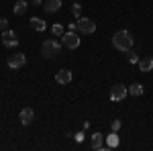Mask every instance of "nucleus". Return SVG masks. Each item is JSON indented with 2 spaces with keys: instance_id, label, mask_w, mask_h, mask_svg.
Returning a JSON list of instances; mask_svg holds the SVG:
<instances>
[{
  "instance_id": "7ed1b4c3",
  "label": "nucleus",
  "mask_w": 153,
  "mask_h": 151,
  "mask_svg": "<svg viewBox=\"0 0 153 151\" xmlns=\"http://www.w3.org/2000/svg\"><path fill=\"white\" fill-rule=\"evenodd\" d=\"M61 45L68 47V49H76V47H80V37L74 31H68V33L61 35Z\"/></svg>"
},
{
  "instance_id": "9d476101",
  "label": "nucleus",
  "mask_w": 153,
  "mask_h": 151,
  "mask_svg": "<svg viewBox=\"0 0 153 151\" xmlns=\"http://www.w3.org/2000/svg\"><path fill=\"white\" fill-rule=\"evenodd\" d=\"M55 82H57V84H61V86L70 84V82H71V71L70 70H59L57 74H55Z\"/></svg>"
},
{
  "instance_id": "f03ea898",
  "label": "nucleus",
  "mask_w": 153,
  "mask_h": 151,
  "mask_svg": "<svg viewBox=\"0 0 153 151\" xmlns=\"http://www.w3.org/2000/svg\"><path fill=\"white\" fill-rule=\"evenodd\" d=\"M59 53H61V43L53 41V39L43 41V45H41V55H43V57L53 59V57H57Z\"/></svg>"
},
{
  "instance_id": "f8f14e48",
  "label": "nucleus",
  "mask_w": 153,
  "mask_h": 151,
  "mask_svg": "<svg viewBox=\"0 0 153 151\" xmlns=\"http://www.w3.org/2000/svg\"><path fill=\"white\" fill-rule=\"evenodd\" d=\"M139 70L141 71H151L153 70V57H141L139 59Z\"/></svg>"
},
{
  "instance_id": "f257e3e1",
  "label": "nucleus",
  "mask_w": 153,
  "mask_h": 151,
  "mask_svg": "<svg viewBox=\"0 0 153 151\" xmlns=\"http://www.w3.org/2000/svg\"><path fill=\"white\" fill-rule=\"evenodd\" d=\"M112 45L117 47L118 51H129L131 47H133V35H131L129 31L120 29V31H117L112 35Z\"/></svg>"
},
{
  "instance_id": "0eeeda50",
  "label": "nucleus",
  "mask_w": 153,
  "mask_h": 151,
  "mask_svg": "<svg viewBox=\"0 0 153 151\" xmlns=\"http://www.w3.org/2000/svg\"><path fill=\"white\" fill-rule=\"evenodd\" d=\"M2 43H4V47H16V45H19L16 33H14V31H10V29L2 31Z\"/></svg>"
},
{
  "instance_id": "5701e85b",
  "label": "nucleus",
  "mask_w": 153,
  "mask_h": 151,
  "mask_svg": "<svg viewBox=\"0 0 153 151\" xmlns=\"http://www.w3.org/2000/svg\"><path fill=\"white\" fill-rule=\"evenodd\" d=\"M33 4H43V0H33Z\"/></svg>"
},
{
  "instance_id": "dca6fc26",
  "label": "nucleus",
  "mask_w": 153,
  "mask_h": 151,
  "mask_svg": "<svg viewBox=\"0 0 153 151\" xmlns=\"http://www.w3.org/2000/svg\"><path fill=\"white\" fill-rule=\"evenodd\" d=\"M129 94L131 96H141L143 94V86L141 84H133V86H129Z\"/></svg>"
},
{
  "instance_id": "20e7f679",
  "label": "nucleus",
  "mask_w": 153,
  "mask_h": 151,
  "mask_svg": "<svg viewBox=\"0 0 153 151\" xmlns=\"http://www.w3.org/2000/svg\"><path fill=\"white\" fill-rule=\"evenodd\" d=\"M127 94H129V88H127V86H123V84H114V86L110 88V100L120 102V100L127 98Z\"/></svg>"
},
{
  "instance_id": "1a4fd4ad",
  "label": "nucleus",
  "mask_w": 153,
  "mask_h": 151,
  "mask_svg": "<svg viewBox=\"0 0 153 151\" xmlns=\"http://www.w3.org/2000/svg\"><path fill=\"white\" fill-rule=\"evenodd\" d=\"M19 118H21V123L27 127V125H31V123L35 121V110H33V108H23L21 115H19Z\"/></svg>"
},
{
  "instance_id": "6ab92c4d",
  "label": "nucleus",
  "mask_w": 153,
  "mask_h": 151,
  "mask_svg": "<svg viewBox=\"0 0 153 151\" xmlns=\"http://www.w3.org/2000/svg\"><path fill=\"white\" fill-rule=\"evenodd\" d=\"M127 53H129V61H131V63H137V53H135V51H131V49L127 51Z\"/></svg>"
},
{
  "instance_id": "9b49d317",
  "label": "nucleus",
  "mask_w": 153,
  "mask_h": 151,
  "mask_svg": "<svg viewBox=\"0 0 153 151\" xmlns=\"http://www.w3.org/2000/svg\"><path fill=\"white\" fill-rule=\"evenodd\" d=\"M61 8V0H43V10L45 12H57Z\"/></svg>"
},
{
  "instance_id": "423d86ee",
  "label": "nucleus",
  "mask_w": 153,
  "mask_h": 151,
  "mask_svg": "<svg viewBox=\"0 0 153 151\" xmlns=\"http://www.w3.org/2000/svg\"><path fill=\"white\" fill-rule=\"evenodd\" d=\"M25 63H27V55L25 53H12L10 57H8V68H12V70L23 68Z\"/></svg>"
},
{
  "instance_id": "6e6552de",
  "label": "nucleus",
  "mask_w": 153,
  "mask_h": 151,
  "mask_svg": "<svg viewBox=\"0 0 153 151\" xmlns=\"http://www.w3.org/2000/svg\"><path fill=\"white\" fill-rule=\"evenodd\" d=\"M92 149H94V151H104V149H110L108 145H104V137H102V133H98V131H96L94 135H92Z\"/></svg>"
},
{
  "instance_id": "f3484780",
  "label": "nucleus",
  "mask_w": 153,
  "mask_h": 151,
  "mask_svg": "<svg viewBox=\"0 0 153 151\" xmlns=\"http://www.w3.org/2000/svg\"><path fill=\"white\" fill-rule=\"evenodd\" d=\"M71 12H74L76 19H82V4H80V2H74V4H71Z\"/></svg>"
},
{
  "instance_id": "39448f33",
  "label": "nucleus",
  "mask_w": 153,
  "mask_h": 151,
  "mask_svg": "<svg viewBox=\"0 0 153 151\" xmlns=\"http://www.w3.org/2000/svg\"><path fill=\"white\" fill-rule=\"evenodd\" d=\"M78 31L80 33H84V35H92L96 31V23L92 21V19H78Z\"/></svg>"
},
{
  "instance_id": "4be33fe9",
  "label": "nucleus",
  "mask_w": 153,
  "mask_h": 151,
  "mask_svg": "<svg viewBox=\"0 0 153 151\" xmlns=\"http://www.w3.org/2000/svg\"><path fill=\"white\" fill-rule=\"evenodd\" d=\"M110 129H112V131H118V129H120V121H112Z\"/></svg>"
},
{
  "instance_id": "ddd939ff",
  "label": "nucleus",
  "mask_w": 153,
  "mask_h": 151,
  "mask_svg": "<svg viewBox=\"0 0 153 151\" xmlns=\"http://www.w3.org/2000/svg\"><path fill=\"white\" fill-rule=\"evenodd\" d=\"M31 29H33V31H39V33H43V31L47 29V25H45V21H41V19L33 16V19H31Z\"/></svg>"
},
{
  "instance_id": "4468645a",
  "label": "nucleus",
  "mask_w": 153,
  "mask_h": 151,
  "mask_svg": "<svg viewBox=\"0 0 153 151\" xmlns=\"http://www.w3.org/2000/svg\"><path fill=\"white\" fill-rule=\"evenodd\" d=\"M27 8H29V4H27L25 0H16V4H14V8H12V10H14L16 16H23L25 12H27Z\"/></svg>"
},
{
  "instance_id": "2eb2a0df",
  "label": "nucleus",
  "mask_w": 153,
  "mask_h": 151,
  "mask_svg": "<svg viewBox=\"0 0 153 151\" xmlns=\"http://www.w3.org/2000/svg\"><path fill=\"white\" fill-rule=\"evenodd\" d=\"M106 145H108L110 149H114V147L118 145V135H117V131H112V133L106 137Z\"/></svg>"
},
{
  "instance_id": "a211bd4d",
  "label": "nucleus",
  "mask_w": 153,
  "mask_h": 151,
  "mask_svg": "<svg viewBox=\"0 0 153 151\" xmlns=\"http://www.w3.org/2000/svg\"><path fill=\"white\" fill-rule=\"evenodd\" d=\"M51 33H53L55 37H61V35H63V27H61L59 23H55L53 27H51Z\"/></svg>"
},
{
  "instance_id": "412c9836",
  "label": "nucleus",
  "mask_w": 153,
  "mask_h": 151,
  "mask_svg": "<svg viewBox=\"0 0 153 151\" xmlns=\"http://www.w3.org/2000/svg\"><path fill=\"white\" fill-rule=\"evenodd\" d=\"M84 137H86V135H84L82 131H80V133H76V135H74V139L78 141V143H82V141H84Z\"/></svg>"
},
{
  "instance_id": "aec40b11",
  "label": "nucleus",
  "mask_w": 153,
  "mask_h": 151,
  "mask_svg": "<svg viewBox=\"0 0 153 151\" xmlns=\"http://www.w3.org/2000/svg\"><path fill=\"white\" fill-rule=\"evenodd\" d=\"M8 29V21L6 19H0V31H6Z\"/></svg>"
}]
</instances>
